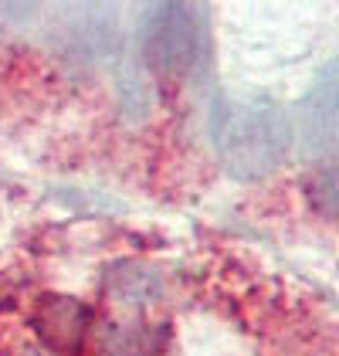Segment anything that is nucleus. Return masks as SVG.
Here are the masks:
<instances>
[{"label": "nucleus", "instance_id": "obj_1", "mask_svg": "<svg viewBox=\"0 0 339 356\" xmlns=\"http://www.w3.org/2000/svg\"><path fill=\"white\" fill-rule=\"evenodd\" d=\"M214 149L238 180H258L282 163L292 143V122L268 99H214Z\"/></svg>", "mask_w": 339, "mask_h": 356}, {"label": "nucleus", "instance_id": "obj_2", "mask_svg": "<svg viewBox=\"0 0 339 356\" xmlns=\"http://www.w3.org/2000/svg\"><path fill=\"white\" fill-rule=\"evenodd\" d=\"M142 58L170 79L194 75L207 58L204 21L187 3H156L142 17Z\"/></svg>", "mask_w": 339, "mask_h": 356}, {"label": "nucleus", "instance_id": "obj_3", "mask_svg": "<svg viewBox=\"0 0 339 356\" xmlns=\"http://www.w3.org/2000/svg\"><path fill=\"white\" fill-rule=\"evenodd\" d=\"M92 323V309L82 299L48 292L34 302L31 326L41 336V343L55 353H78L85 343V332Z\"/></svg>", "mask_w": 339, "mask_h": 356}, {"label": "nucleus", "instance_id": "obj_4", "mask_svg": "<svg viewBox=\"0 0 339 356\" xmlns=\"http://www.w3.org/2000/svg\"><path fill=\"white\" fill-rule=\"evenodd\" d=\"M299 133L309 153H326L336 143V68L315 85L299 112Z\"/></svg>", "mask_w": 339, "mask_h": 356}, {"label": "nucleus", "instance_id": "obj_5", "mask_svg": "<svg viewBox=\"0 0 339 356\" xmlns=\"http://www.w3.org/2000/svg\"><path fill=\"white\" fill-rule=\"evenodd\" d=\"M106 292H109V299L126 309H146L163 299L167 285H163L160 268H153L146 261H115L106 272Z\"/></svg>", "mask_w": 339, "mask_h": 356}, {"label": "nucleus", "instance_id": "obj_6", "mask_svg": "<svg viewBox=\"0 0 339 356\" xmlns=\"http://www.w3.org/2000/svg\"><path fill=\"white\" fill-rule=\"evenodd\" d=\"M312 200L319 204V211L322 214H336V173H333V166H326V170H319L315 173V180H312Z\"/></svg>", "mask_w": 339, "mask_h": 356}, {"label": "nucleus", "instance_id": "obj_7", "mask_svg": "<svg viewBox=\"0 0 339 356\" xmlns=\"http://www.w3.org/2000/svg\"><path fill=\"white\" fill-rule=\"evenodd\" d=\"M28 356H48V353H41V350H28Z\"/></svg>", "mask_w": 339, "mask_h": 356}]
</instances>
